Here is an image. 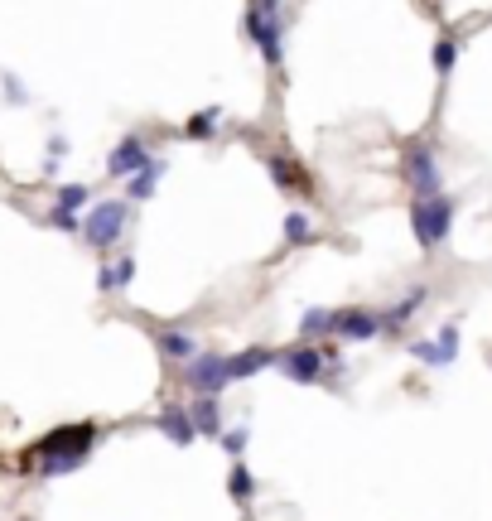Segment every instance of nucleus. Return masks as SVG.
Listing matches in <instances>:
<instances>
[{
  "mask_svg": "<svg viewBox=\"0 0 492 521\" xmlns=\"http://www.w3.org/2000/svg\"><path fill=\"white\" fill-rule=\"evenodd\" d=\"M420 304H425V290L415 285V290H410V295H406V300H401V304H396V309H386V314H382V333L406 329V319H410V314H415V309H420Z\"/></svg>",
  "mask_w": 492,
  "mask_h": 521,
  "instance_id": "dca6fc26",
  "label": "nucleus"
},
{
  "mask_svg": "<svg viewBox=\"0 0 492 521\" xmlns=\"http://www.w3.org/2000/svg\"><path fill=\"white\" fill-rule=\"evenodd\" d=\"M126 218H131V208L126 203H97L87 222H82V237H87V247L107 251L121 242V232H126Z\"/></svg>",
  "mask_w": 492,
  "mask_h": 521,
  "instance_id": "20e7f679",
  "label": "nucleus"
},
{
  "mask_svg": "<svg viewBox=\"0 0 492 521\" xmlns=\"http://www.w3.org/2000/svg\"><path fill=\"white\" fill-rule=\"evenodd\" d=\"M155 425L164 430V439H169V444H193V439H198V425L189 420V411H184V406H164Z\"/></svg>",
  "mask_w": 492,
  "mask_h": 521,
  "instance_id": "f8f14e48",
  "label": "nucleus"
},
{
  "mask_svg": "<svg viewBox=\"0 0 492 521\" xmlns=\"http://www.w3.org/2000/svg\"><path fill=\"white\" fill-rule=\"evenodd\" d=\"M454 58H459V39H439V44H435V68H439V73H449V68H454Z\"/></svg>",
  "mask_w": 492,
  "mask_h": 521,
  "instance_id": "b1692460",
  "label": "nucleus"
},
{
  "mask_svg": "<svg viewBox=\"0 0 492 521\" xmlns=\"http://www.w3.org/2000/svg\"><path fill=\"white\" fill-rule=\"evenodd\" d=\"M319 333H333V309H309L300 319V338H319Z\"/></svg>",
  "mask_w": 492,
  "mask_h": 521,
  "instance_id": "412c9836",
  "label": "nucleus"
},
{
  "mask_svg": "<svg viewBox=\"0 0 492 521\" xmlns=\"http://www.w3.org/2000/svg\"><path fill=\"white\" fill-rule=\"evenodd\" d=\"M213 126H218V107L198 111V116H193V121L184 126V131H189V140H208V136H213Z\"/></svg>",
  "mask_w": 492,
  "mask_h": 521,
  "instance_id": "5701e85b",
  "label": "nucleus"
},
{
  "mask_svg": "<svg viewBox=\"0 0 492 521\" xmlns=\"http://www.w3.org/2000/svg\"><path fill=\"white\" fill-rule=\"evenodd\" d=\"M406 179H410V189H415V198H439V169H435V160H430L420 145L410 150Z\"/></svg>",
  "mask_w": 492,
  "mask_h": 521,
  "instance_id": "9d476101",
  "label": "nucleus"
},
{
  "mask_svg": "<svg viewBox=\"0 0 492 521\" xmlns=\"http://www.w3.org/2000/svg\"><path fill=\"white\" fill-rule=\"evenodd\" d=\"M275 357L280 353H271V348H246V353L227 357V382H246V377H256L261 367H275Z\"/></svg>",
  "mask_w": 492,
  "mask_h": 521,
  "instance_id": "9b49d317",
  "label": "nucleus"
},
{
  "mask_svg": "<svg viewBox=\"0 0 492 521\" xmlns=\"http://www.w3.org/2000/svg\"><path fill=\"white\" fill-rule=\"evenodd\" d=\"M160 353L169 357V362H179V367H184V362L198 357V343H193V333H184V329H164L160 333Z\"/></svg>",
  "mask_w": 492,
  "mask_h": 521,
  "instance_id": "ddd939ff",
  "label": "nucleus"
},
{
  "mask_svg": "<svg viewBox=\"0 0 492 521\" xmlns=\"http://www.w3.org/2000/svg\"><path fill=\"white\" fill-rule=\"evenodd\" d=\"M92 444H97V425H92V420L58 425V430H49L44 439H34V444H29L25 464H39L44 478H63V473H73V468L92 454Z\"/></svg>",
  "mask_w": 492,
  "mask_h": 521,
  "instance_id": "f257e3e1",
  "label": "nucleus"
},
{
  "mask_svg": "<svg viewBox=\"0 0 492 521\" xmlns=\"http://www.w3.org/2000/svg\"><path fill=\"white\" fill-rule=\"evenodd\" d=\"M410 353L420 357L425 367H449V362L459 357V329H454V324H444L435 343H410Z\"/></svg>",
  "mask_w": 492,
  "mask_h": 521,
  "instance_id": "1a4fd4ad",
  "label": "nucleus"
},
{
  "mask_svg": "<svg viewBox=\"0 0 492 521\" xmlns=\"http://www.w3.org/2000/svg\"><path fill=\"white\" fill-rule=\"evenodd\" d=\"M222 449H227V454H232V459H242V449H246V430H242V425H237V430H227V435H222Z\"/></svg>",
  "mask_w": 492,
  "mask_h": 521,
  "instance_id": "393cba45",
  "label": "nucleus"
},
{
  "mask_svg": "<svg viewBox=\"0 0 492 521\" xmlns=\"http://www.w3.org/2000/svg\"><path fill=\"white\" fill-rule=\"evenodd\" d=\"M49 222H54L58 232H78V227H82L78 213H63V208H54V213H49Z\"/></svg>",
  "mask_w": 492,
  "mask_h": 521,
  "instance_id": "a878e982",
  "label": "nucleus"
},
{
  "mask_svg": "<svg viewBox=\"0 0 492 521\" xmlns=\"http://www.w3.org/2000/svg\"><path fill=\"white\" fill-rule=\"evenodd\" d=\"M184 382H189L198 396H218L222 386H227V357L198 353L193 362H184Z\"/></svg>",
  "mask_w": 492,
  "mask_h": 521,
  "instance_id": "423d86ee",
  "label": "nucleus"
},
{
  "mask_svg": "<svg viewBox=\"0 0 492 521\" xmlns=\"http://www.w3.org/2000/svg\"><path fill=\"white\" fill-rule=\"evenodd\" d=\"M333 333L348 338V343H367V338L382 333V314H372V309H333Z\"/></svg>",
  "mask_w": 492,
  "mask_h": 521,
  "instance_id": "0eeeda50",
  "label": "nucleus"
},
{
  "mask_svg": "<svg viewBox=\"0 0 492 521\" xmlns=\"http://www.w3.org/2000/svg\"><path fill=\"white\" fill-rule=\"evenodd\" d=\"M275 5H280V0H251V10H246V34L256 39L261 58H266L271 68H280L285 49H280V10H275Z\"/></svg>",
  "mask_w": 492,
  "mask_h": 521,
  "instance_id": "7ed1b4c3",
  "label": "nucleus"
},
{
  "mask_svg": "<svg viewBox=\"0 0 492 521\" xmlns=\"http://www.w3.org/2000/svg\"><path fill=\"white\" fill-rule=\"evenodd\" d=\"M275 367L290 377V382H300V386H309V382H319L328 372V362H324V348H309V343H300V348H290V353H280L275 357Z\"/></svg>",
  "mask_w": 492,
  "mask_h": 521,
  "instance_id": "39448f33",
  "label": "nucleus"
},
{
  "mask_svg": "<svg viewBox=\"0 0 492 521\" xmlns=\"http://www.w3.org/2000/svg\"><path fill=\"white\" fill-rule=\"evenodd\" d=\"M145 165H150V150H145V140H140V136H126L121 145H116V150H111L107 174H111V179H136Z\"/></svg>",
  "mask_w": 492,
  "mask_h": 521,
  "instance_id": "6e6552de",
  "label": "nucleus"
},
{
  "mask_svg": "<svg viewBox=\"0 0 492 521\" xmlns=\"http://www.w3.org/2000/svg\"><path fill=\"white\" fill-rule=\"evenodd\" d=\"M227 493L237 497V502H251V497H256V478H251V468L246 464L227 468Z\"/></svg>",
  "mask_w": 492,
  "mask_h": 521,
  "instance_id": "6ab92c4d",
  "label": "nucleus"
},
{
  "mask_svg": "<svg viewBox=\"0 0 492 521\" xmlns=\"http://www.w3.org/2000/svg\"><path fill=\"white\" fill-rule=\"evenodd\" d=\"M410 227H415L420 251L444 247V237H449V227H454V203H449V198H415V208H410Z\"/></svg>",
  "mask_w": 492,
  "mask_h": 521,
  "instance_id": "f03ea898",
  "label": "nucleus"
},
{
  "mask_svg": "<svg viewBox=\"0 0 492 521\" xmlns=\"http://www.w3.org/2000/svg\"><path fill=\"white\" fill-rule=\"evenodd\" d=\"M285 242H290V247H304V242H314V222H309V213H304V208L285 213Z\"/></svg>",
  "mask_w": 492,
  "mask_h": 521,
  "instance_id": "a211bd4d",
  "label": "nucleus"
},
{
  "mask_svg": "<svg viewBox=\"0 0 492 521\" xmlns=\"http://www.w3.org/2000/svg\"><path fill=\"white\" fill-rule=\"evenodd\" d=\"M87 198H92V193H87V184H63V189H58V203H54V208H63V213H78Z\"/></svg>",
  "mask_w": 492,
  "mask_h": 521,
  "instance_id": "4be33fe9",
  "label": "nucleus"
},
{
  "mask_svg": "<svg viewBox=\"0 0 492 521\" xmlns=\"http://www.w3.org/2000/svg\"><path fill=\"white\" fill-rule=\"evenodd\" d=\"M131 280H136V261H131V256H121V261H111V266L97 271V290L111 295V290H126Z\"/></svg>",
  "mask_w": 492,
  "mask_h": 521,
  "instance_id": "4468645a",
  "label": "nucleus"
},
{
  "mask_svg": "<svg viewBox=\"0 0 492 521\" xmlns=\"http://www.w3.org/2000/svg\"><path fill=\"white\" fill-rule=\"evenodd\" d=\"M271 179L285 193H309V169L295 165V160H271Z\"/></svg>",
  "mask_w": 492,
  "mask_h": 521,
  "instance_id": "2eb2a0df",
  "label": "nucleus"
},
{
  "mask_svg": "<svg viewBox=\"0 0 492 521\" xmlns=\"http://www.w3.org/2000/svg\"><path fill=\"white\" fill-rule=\"evenodd\" d=\"M160 174H164V160H150V165H145L136 179H131V198H150V193H155V184H160Z\"/></svg>",
  "mask_w": 492,
  "mask_h": 521,
  "instance_id": "aec40b11",
  "label": "nucleus"
},
{
  "mask_svg": "<svg viewBox=\"0 0 492 521\" xmlns=\"http://www.w3.org/2000/svg\"><path fill=\"white\" fill-rule=\"evenodd\" d=\"M189 420L198 425V435H222V420H218V406H213V396H198L189 406Z\"/></svg>",
  "mask_w": 492,
  "mask_h": 521,
  "instance_id": "f3484780",
  "label": "nucleus"
}]
</instances>
